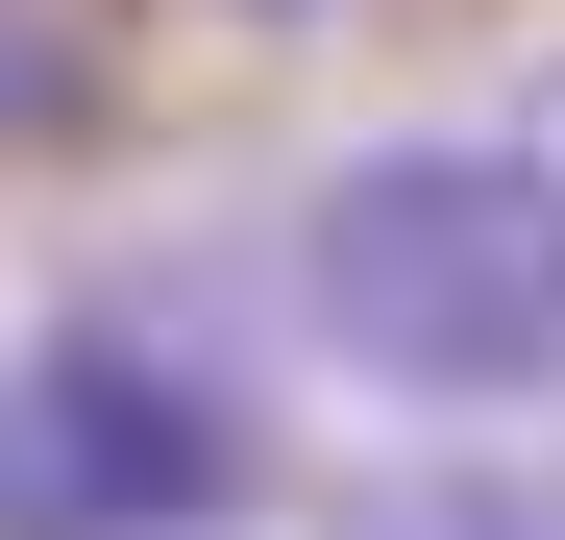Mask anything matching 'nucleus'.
<instances>
[{"label": "nucleus", "mask_w": 565, "mask_h": 540, "mask_svg": "<svg viewBox=\"0 0 565 540\" xmlns=\"http://www.w3.org/2000/svg\"><path fill=\"white\" fill-rule=\"evenodd\" d=\"M541 148H565V74H541Z\"/></svg>", "instance_id": "nucleus-5"}, {"label": "nucleus", "mask_w": 565, "mask_h": 540, "mask_svg": "<svg viewBox=\"0 0 565 540\" xmlns=\"http://www.w3.org/2000/svg\"><path fill=\"white\" fill-rule=\"evenodd\" d=\"M270 516V393L172 295L0 320V540H246Z\"/></svg>", "instance_id": "nucleus-2"}, {"label": "nucleus", "mask_w": 565, "mask_h": 540, "mask_svg": "<svg viewBox=\"0 0 565 540\" xmlns=\"http://www.w3.org/2000/svg\"><path fill=\"white\" fill-rule=\"evenodd\" d=\"M344 540H565L541 467H394V492H344Z\"/></svg>", "instance_id": "nucleus-3"}, {"label": "nucleus", "mask_w": 565, "mask_h": 540, "mask_svg": "<svg viewBox=\"0 0 565 540\" xmlns=\"http://www.w3.org/2000/svg\"><path fill=\"white\" fill-rule=\"evenodd\" d=\"M296 344L394 418H541L565 393V148L394 123L296 197Z\"/></svg>", "instance_id": "nucleus-1"}, {"label": "nucleus", "mask_w": 565, "mask_h": 540, "mask_svg": "<svg viewBox=\"0 0 565 540\" xmlns=\"http://www.w3.org/2000/svg\"><path fill=\"white\" fill-rule=\"evenodd\" d=\"M99 123V50H74V0H0V172Z\"/></svg>", "instance_id": "nucleus-4"}]
</instances>
